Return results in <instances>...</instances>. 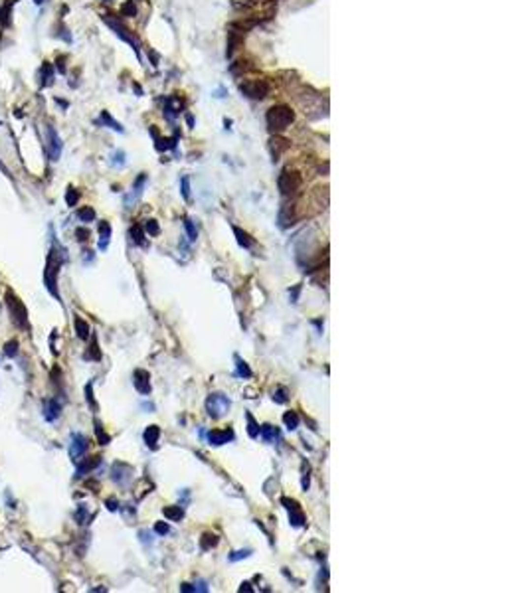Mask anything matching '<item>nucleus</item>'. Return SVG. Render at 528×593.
I'll return each instance as SVG.
<instances>
[{
	"mask_svg": "<svg viewBox=\"0 0 528 593\" xmlns=\"http://www.w3.org/2000/svg\"><path fill=\"white\" fill-rule=\"evenodd\" d=\"M155 532L161 534V536H166V534L170 532V526H168L166 522H157V524H155Z\"/></svg>",
	"mask_w": 528,
	"mask_h": 593,
	"instance_id": "41",
	"label": "nucleus"
},
{
	"mask_svg": "<svg viewBox=\"0 0 528 593\" xmlns=\"http://www.w3.org/2000/svg\"><path fill=\"white\" fill-rule=\"evenodd\" d=\"M16 4V0H6V2L0 6V26H10V18H12V6Z\"/></svg>",
	"mask_w": 528,
	"mask_h": 593,
	"instance_id": "17",
	"label": "nucleus"
},
{
	"mask_svg": "<svg viewBox=\"0 0 528 593\" xmlns=\"http://www.w3.org/2000/svg\"><path fill=\"white\" fill-rule=\"evenodd\" d=\"M299 293H301V285H297V287L291 291V303H297V301H299Z\"/></svg>",
	"mask_w": 528,
	"mask_h": 593,
	"instance_id": "44",
	"label": "nucleus"
},
{
	"mask_svg": "<svg viewBox=\"0 0 528 593\" xmlns=\"http://www.w3.org/2000/svg\"><path fill=\"white\" fill-rule=\"evenodd\" d=\"M60 413H62V403L58 401V399H46L44 401V417L48 419V421H56L58 417H60Z\"/></svg>",
	"mask_w": 528,
	"mask_h": 593,
	"instance_id": "12",
	"label": "nucleus"
},
{
	"mask_svg": "<svg viewBox=\"0 0 528 593\" xmlns=\"http://www.w3.org/2000/svg\"><path fill=\"white\" fill-rule=\"evenodd\" d=\"M281 504H283V506L289 510V522H291V526H295V528H301V526H305V514L301 512V508H299V502H297V500L283 496V498H281Z\"/></svg>",
	"mask_w": 528,
	"mask_h": 593,
	"instance_id": "6",
	"label": "nucleus"
},
{
	"mask_svg": "<svg viewBox=\"0 0 528 593\" xmlns=\"http://www.w3.org/2000/svg\"><path fill=\"white\" fill-rule=\"evenodd\" d=\"M101 123H105L109 129H115V131L123 132V127H121V125H119V123H117V121H115V119H113V117H111L107 111H103V113H101Z\"/></svg>",
	"mask_w": 528,
	"mask_h": 593,
	"instance_id": "29",
	"label": "nucleus"
},
{
	"mask_svg": "<svg viewBox=\"0 0 528 593\" xmlns=\"http://www.w3.org/2000/svg\"><path fill=\"white\" fill-rule=\"evenodd\" d=\"M105 504H107V508H109V510H111V512H115V510H117V508H119V502H117V500H115V498H109V500H107V502H105Z\"/></svg>",
	"mask_w": 528,
	"mask_h": 593,
	"instance_id": "45",
	"label": "nucleus"
},
{
	"mask_svg": "<svg viewBox=\"0 0 528 593\" xmlns=\"http://www.w3.org/2000/svg\"><path fill=\"white\" fill-rule=\"evenodd\" d=\"M109 239H111V226H109L107 222H101V224H99V249H101V251L107 249Z\"/></svg>",
	"mask_w": 528,
	"mask_h": 593,
	"instance_id": "19",
	"label": "nucleus"
},
{
	"mask_svg": "<svg viewBox=\"0 0 528 593\" xmlns=\"http://www.w3.org/2000/svg\"><path fill=\"white\" fill-rule=\"evenodd\" d=\"M241 91H245L253 99H261V97H265V93H267V85L265 83L259 85V81H255L251 85H241Z\"/></svg>",
	"mask_w": 528,
	"mask_h": 593,
	"instance_id": "14",
	"label": "nucleus"
},
{
	"mask_svg": "<svg viewBox=\"0 0 528 593\" xmlns=\"http://www.w3.org/2000/svg\"><path fill=\"white\" fill-rule=\"evenodd\" d=\"M133 384H135V388H137L139 394H143V395H149V394H151V376H149L147 370H135V374H133Z\"/></svg>",
	"mask_w": 528,
	"mask_h": 593,
	"instance_id": "10",
	"label": "nucleus"
},
{
	"mask_svg": "<svg viewBox=\"0 0 528 593\" xmlns=\"http://www.w3.org/2000/svg\"><path fill=\"white\" fill-rule=\"evenodd\" d=\"M233 360H235V376H239V378H251L253 376V372L249 370V366H247V362L245 360H241L237 354L233 356Z\"/></svg>",
	"mask_w": 528,
	"mask_h": 593,
	"instance_id": "21",
	"label": "nucleus"
},
{
	"mask_svg": "<svg viewBox=\"0 0 528 593\" xmlns=\"http://www.w3.org/2000/svg\"><path fill=\"white\" fill-rule=\"evenodd\" d=\"M42 77H44V81H42L44 87H48V85L54 83V67H52V64H44V67H42Z\"/></svg>",
	"mask_w": 528,
	"mask_h": 593,
	"instance_id": "27",
	"label": "nucleus"
},
{
	"mask_svg": "<svg viewBox=\"0 0 528 593\" xmlns=\"http://www.w3.org/2000/svg\"><path fill=\"white\" fill-rule=\"evenodd\" d=\"M299 186H301V176H299L297 172H289V170H285V172L279 176V190H281V194L289 196V194L297 192V190H299Z\"/></svg>",
	"mask_w": 528,
	"mask_h": 593,
	"instance_id": "5",
	"label": "nucleus"
},
{
	"mask_svg": "<svg viewBox=\"0 0 528 593\" xmlns=\"http://www.w3.org/2000/svg\"><path fill=\"white\" fill-rule=\"evenodd\" d=\"M180 184H182V196L188 200V198H190V178H188V176H182Z\"/></svg>",
	"mask_w": 528,
	"mask_h": 593,
	"instance_id": "40",
	"label": "nucleus"
},
{
	"mask_svg": "<svg viewBox=\"0 0 528 593\" xmlns=\"http://www.w3.org/2000/svg\"><path fill=\"white\" fill-rule=\"evenodd\" d=\"M131 237H133V241H135L137 245H147V241H145V231H143V228H141L139 224L131 228Z\"/></svg>",
	"mask_w": 528,
	"mask_h": 593,
	"instance_id": "26",
	"label": "nucleus"
},
{
	"mask_svg": "<svg viewBox=\"0 0 528 593\" xmlns=\"http://www.w3.org/2000/svg\"><path fill=\"white\" fill-rule=\"evenodd\" d=\"M230 407H231V401L228 399V395H224V394H220V392L210 394L208 399H206V411H208V415H210L212 419L224 417V415L230 411Z\"/></svg>",
	"mask_w": 528,
	"mask_h": 593,
	"instance_id": "3",
	"label": "nucleus"
},
{
	"mask_svg": "<svg viewBox=\"0 0 528 593\" xmlns=\"http://www.w3.org/2000/svg\"><path fill=\"white\" fill-rule=\"evenodd\" d=\"M253 552L249 550V548H245V550H237V552H233V554H230V561H239V560H245V558H249Z\"/></svg>",
	"mask_w": 528,
	"mask_h": 593,
	"instance_id": "33",
	"label": "nucleus"
},
{
	"mask_svg": "<svg viewBox=\"0 0 528 593\" xmlns=\"http://www.w3.org/2000/svg\"><path fill=\"white\" fill-rule=\"evenodd\" d=\"M145 230H147V233H149V235H159V233H161V228H159L157 220H147V224H145Z\"/></svg>",
	"mask_w": 528,
	"mask_h": 593,
	"instance_id": "34",
	"label": "nucleus"
},
{
	"mask_svg": "<svg viewBox=\"0 0 528 593\" xmlns=\"http://www.w3.org/2000/svg\"><path fill=\"white\" fill-rule=\"evenodd\" d=\"M121 12H123L125 16H135V14H137V8H135V4H133V0H129L127 4H123Z\"/></svg>",
	"mask_w": 528,
	"mask_h": 593,
	"instance_id": "37",
	"label": "nucleus"
},
{
	"mask_svg": "<svg viewBox=\"0 0 528 593\" xmlns=\"http://www.w3.org/2000/svg\"><path fill=\"white\" fill-rule=\"evenodd\" d=\"M143 437H145L147 447L155 449V447H157V443H159V437H161V427H159V425H149Z\"/></svg>",
	"mask_w": 528,
	"mask_h": 593,
	"instance_id": "16",
	"label": "nucleus"
},
{
	"mask_svg": "<svg viewBox=\"0 0 528 593\" xmlns=\"http://www.w3.org/2000/svg\"><path fill=\"white\" fill-rule=\"evenodd\" d=\"M245 419H247V433H249V437L257 439L259 437V425L255 423V419H253L251 413H245Z\"/></svg>",
	"mask_w": 528,
	"mask_h": 593,
	"instance_id": "28",
	"label": "nucleus"
},
{
	"mask_svg": "<svg viewBox=\"0 0 528 593\" xmlns=\"http://www.w3.org/2000/svg\"><path fill=\"white\" fill-rule=\"evenodd\" d=\"M233 233H235V237H237V243H239L241 247H245V249H247V247H251V245H253V239H251V237H249L245 231H241L239 228H235V226H233Z\"/></svg>",
	"mask_w": 528,
	"mask_h": 593,
	"instance_id": "25",
	"label": "nucleus"
},
{
	"mask_svg": "<svg viewBox=\"0 0 528 593\" xmlns=\"http://www.w3.org/2000/svg\"><path fill=\"white\" fill-rule=\"evenodd\" d=\"M239 591L243 593V591H247V593H251L253 589H251V583L249 581H245V583H241V587H239Z\"/></svg>",
	"mask_w": 528,
	"mask_h": 593,
	"instance_id": "46",
	"label": "nucleus"
},
{
	"mask_svg": "<svg viewBox=\"0 0 528 593\" xmlns=\"http://www.w3.org/2000/svg\"><path fill=\"white\" fill-rule=\"evenodd\" d=\"M95 433H97V439H99V445H107L109 441H111V437L103 431V427H101V423L99 421H95Z\"/></svg>",
	"mask_w": 528,
	"mask_h": 593,
	"instance_id": "32",
	"label": "nucleus"
},
{
	"mask_svg": "<svg viewBox=\"0 0 528 593\" xmlns=\"http://www.w3.org/2000/svg\"><path fill=\"white\" fill-rule=\"evenodd\" d=\"M165 518H168L170 522H180L184 518V508L182 506H165L163 508Z\"/></svg>",
	"mask_w": 528,
	"mask_h": 593,
	"instance_id": "20",
	"label": "nucleus"
},
{
	"mask_svg": "<svg viewBox=\"0 0 528 593\" xmlns=\"http://www.w3.org/2000/svg\"><path fill=\"white\" fill-rule=\"evenodd\" d=\"M75 332H77V336L81 338V340H87L89 338V325L83 321V319H75Z\"/></svg>",
	"mask_w": 528,
	"mask_h": 593,
	"instance_id": "23",
	"label": "nucleus"
},
{
	"mask_svg": "<svg viewBox=\"0 0 528 593\" xmlns=\"http://www.w3.org/2000/svg\"><path fill=\"white\" fill-rule=\"evenodd\" d=\"M289 397H287V392L283 390V388H279V390H275L273 392V401H277V403H285Z\"/></svg>",
	"mask_w": 528,
	"mask_h": 593,
	"instance_id": "39",
	"label": "nucleus"
},
{
	"mask_svg": "<svg viewBox=\"0 0 528 593\" xmlns=\"http://www.w3.org/2000/svg\"><path fill=\"white\" fill-rule=\"evenodd\" d=\"M218 536L216 534H210V532H206L202 538H200V548L206 552V550H212V548H216L218 546Z\"/></svg>",
	"mask_w": 528,
	"mask_h": 593,
	"instance_id": "22",
	"label": "nucleus"
},
{
	"mask_svg": "<svg viewBox=\"0 0 528 593\" xmlns=\"http://www.w3.org/2000/svg\"><path fill=\"white\" fill-rule=\"evenodd\" d=\"M6 305H8V311H10V317H12L14 325L20 327V329H28V311H26L24 303L12 291H6Z\"/></svg>",
	"mask_w": 528,
	"mask_h": 593,
	"instance_id": "2",
	"label": "nucleus"
},
{
	"mask_svg": "<svg viewBox=\"0 0 528 593\" xmlns=\"http://www.w3.org/2000/svg\"><path fill=\"white\" fill-rule=\"evenodd\" d=\"M79 220L81 222H93L95 220V212L91 208H83V210H79Z\"/></svg>",
	"mask_w": 528,
	"mask_h": 593,
	"instance_id": "36",
	"label": "nucleus"
},
{
	"mask_svg": "<svg viewBox=\"0 0 528 593\" xmlns=\"http://www.w3.org/2000/svg\"><path fill=\"white\" fill-rule=\"evenodd\" d=\"M259 435L263 437V441H265V443H273L279 437V429L273 427V425H269V423H265V425L259 427Z\"/></svg>",
	"mask_w": 528,
	"mask_h": 593,
	"instance_id": "18",
	"label": "nucleus"
},
{
	"mask_svg": "<svg viewBox=\"0 0 528 593\" xmlns=\"http://www.w3.org/2000/svg\"><path fill=\"white\" fill-rule=\"evenodd\" d=\"M46 138H48V153H50L52 161H58L60 153H62V140L52 125H48V129H46Z\"/></svg>",
	"mask_w": 528,
	"mask_h": 593,
	"instance_id": "8",
	"label": "nucleus"
},
{
	"mask_svg": "<svg viewBox=\"0 0 528 593\" xmlns=\"http://www.w3.org/2000/svg\"><path fill=\"white\" fill-rule=\"evenodd\" d=\"M87 451V439L81 433H73L71 437V445H69V455L73 461H81V457Z\"/></svg>",
	"mask_w": 528,
	"mask_h": 593,
	"instance_id": "7",
	"label": "nucleus"
},
{
	"mask_svg": "<svg viewBox=\"0 0 528 593\" xmlns=\"http://www.w3.org/2000/svg\"><path fill=\"white\" fill-rule=\"evenodd\" d=\"M67 259L66 255V249L54 239V245L48 253V261H46V271H44V283H46V289L60 299V293H58V275H60V269L64 265V261Z\"/></svg>",
	"mask_w": 528,
	"mask_h": 593,
	"instance_id": "1",
	"label": "nucleus"
},
{
	"mask_svg": "<svg viewBox=\"0 0 528 593\" xmlns=\"http://www.w3.org/2000/svg\"><path fill=\"white\" fill-rule=\"evenodd\" d=\"M16 352H18V342H16V340H10V342L4 346V354L12 358V356H16Z\"/></svg>",
	"mask_w": 528,
	"mask_h": 593,
	"instance_id": "38",
	"label": "nucleus"
},
{
	"mask_svg": "<svg viewBox=\"0 0 528 593\" xmlns=\"http://www.w3.org/2000/svg\"><path fill=\"white\" fill-rule=\"evenodd\" d=\"M291 123H293V111L291 109H287L283 105L269 109V113H267V125H269L271 131H283Z\"/></svg>",
	"mask_w": 528,
	"mask_h": 593,
	"instance_id": "4",
	"label": "nucleus"
},
{
	"mask_svg": "<svg viewBox=\"0 0 528 593\" xmlns=\"http://www.w3.org/2000/svg\"><path fill=\"white\" fill-rule=\"evenodd\" d=\"M85 394H87V401H89L91 409H97V403H95V399H93V388H91V384L85 386Z\"/></svg>",
	"mask_w": 528,
	"mask_h": 593,
	"instance_id": "42",
	"label": "nucleus"
},
{
	"mask_svg": "<svg viewBox=\"0 0 528 593\" xmlns=\"http://www.w3.org/2000/svg\"><path fill=\"white\" fill-rule=\"evenodd\" d=\"M145 182H147V174H141V176L137 178V182H135V188H133V192H131V194L125 198V204H127V208H131V204H133V202H137V198L143 194V186H145Z\"/></svg>",
	"mask_w": 528,
	"mask_h": 593,
	"instance_id": "15",
	"label": "nucleus"
},
{
	"mask_svg": "<svg viewBox=\"0 0 528 593\" xmlns=\"http://www.w3.org/2000/svg\"><path fill=\"white\" fill-rule=\"evenodd\" d=\"M75 235H77V239H79V241H87V237H89V231L81 228V230H77V231H75Z\"/></svg>",
	"mask_w": 528,
	"mask_h": 593,
	"instance_id": "43",
	"label": "nucleus"
},
{
	"mask_svg": "<svg viewBox=\"0 0 528 593\" xmlns=\"http://www.w3.org/2000/svg\"><path fill=\"white\" fill-rule=\"evenodd\" d=\"M131 475H133V469H131V465L121 463V461H117V463L113 465V469H111V479H113L117 485H127L129 479H131Z\"/></svg>",
	"mask_w": 528,
	"mask_h": 593,
	"instance_id": "9",
	"label": "nucleus"
},
{
	"mask_svg": "<svg viewBox=\"0 0 528 593\" xmlns=\"http://www.w3.org/2000/svg\"><path fill=\"white\" fill-rule=\"evenodd\" d=\"M99 465H101V457H89V459H85V461L79 463V467L75 471V477H83V475L91 473L93 469H97Z\"/></svg>",
	"mask_w": 528,
	"mask_h": 593,
	"instance_id": "13",
	"label": "nucleus"
},
{
	"mask_svg": "<svg viewBox=\"0 0 528 593\" xmlns=\"http://www.w3.org/2000/svg\"><path fill=\"white\" fill-rule=\"evenodd\" d=\"M85 360H101V352H99V346H97V340L93 338L91 340V346L85 354Z\"/></svg>",
	"mask_w": 528,
	"mask_h": 593,
	"instance_id": "30",
	"label": "nucleus"
},
{
	"mask_svg": "<svg viewBox=\"0 0 528 593\" xmlns=\"http://www.w3.org/2000/svg\"><path fill=\"white\" fill-rule=\"evenodd\" d=\"M233 439V431L231 429H212L208 433V443L214 445V447H220V445H226L228 441Z\"/></svg>",
	"mask_w": 528,
	"mask_h": 593,
	"instance_id": "11",
	"label": "nucleus"
},
{
	"mask_svg": "<svg viewBox=\"0 0 528 593\" xmlns=\"http://www.w3.org/2000/svg\"><path fill=\"white\" fill-rule=\"evenodd\" d=\"M184 226H186V231H188V239H190V241H196V237H198V230H196L194 222H192L190 218H186V220H184Z\"/></svg>",
	"mask_w": 528,
	"mask_h": 593,
	"instance_id": "31",
	"label": "nucleus"
},
{
	"mask_svg": "<svg viewBox=\"0 0 528 593\" xmlns=\"http://www.w3.org/2000/svg\"><path fill=\"white\" fill-rule=\"evenodd\" d=\"M77 200H79V192H77L75 188H69V190H67V196H66V202H67V206H75V204H77Z\"/></svg>",
	"mask_w": 528,
	"mask_h": 593,
	"instance_id": "35",
	"label": "nucleus"
},
{
	"mask_svg": "<svg viewBox=\"0 0 528 593\" xmlns=\"http://www.w3.org/2000/svg\"><path fill=\"white\" fill-rule=\"evenodd\" d=\"M283 423H285V427H287L289 431H295V429L299 427V415H297L295 411H287V413L283 415Z\"/></svg>",
	"mask_w": 528,
	"mask_h": 593,
	"instance_id": "24",
	"label": "nucleus"
}]
</instances>
